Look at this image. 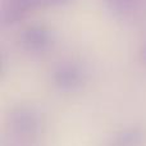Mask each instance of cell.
I'll use <instances>...</instances> for the list:
<instances>
[{
  "label": "cell",
  "instance_id": "1",
  "mask_svg": "<svg viewBox=\"0 0 146 146\" xmlns=\"http://www.w3.org/2000/svg\"><path fill=\"white\" fill-rule=\"evenodd\" d=\"M9 119L10 127L18 136H36L41 128V119L38 113L28 106H21L13 110Z\"/></svg>",
  "mask_w": 146,
  "mask_h": 146
},
{
  "label": "cell",
  "instance_id": "2",
  "mask_svg": "<svg viewBox=\"0 0 146 146\" xmlns=\"http://www.w3.org/2000/svg\"><path fill=\"white\" fill-rule=\"evenodd\" d=\"M53 81L60 90L71 91L85 82V72L76 64H63L54 71Z\"/></svg>",
  "mask_w": 146,
  "mask_h": 146
},
{
  "label": "cell",
  "instance_id": "3",
  "mask_svg": "<svg viewBox=\"0 0 146 146\" xmlns=\"http://www.w3.org/2000/svg\"><path fill=\"white\" fill-rule=\"evenodd\" d=\"M21 42L23 48L28 51H42L50 45L51 35L46 28L35 26L23 32Z\"/></svg>",
  "mask_w": 146,
  "mask_h": 146
},
{
  "label": "cell",
  "instance_id": "4",
  "mask_svg": "<svg viewBox=\"0 0 146 146\" xmlns=\"http://www.w3.org/2000/svg\"><path fill=\"white\" fill-rule=\"evenodd\" d=\"M146 142V131L142 127H127L111 136L109 146H142Z\"/></svg>",
  "mask_w": 146,
  "mask_h": 146
},
{
  "label": "cell",
  "instance_id": "5",
  "mask_svg": "<svg viewBox=\"0 0 146 146\" xmlns=\"http://www.w3.org/2000/svg\"><path fill=\"white\" fill-rule=\"evenodd\" d=\"M67 1V0H45V5H55V4H62V3Z\"/></svg>",
  "mask_w": 146,
  "mask_h": 146
},
{
  "label": "cell",
  "instance_id": "6",
  "mask_svg": "<svg viewBox=\"0 0 146 146\" xmlns=\"http://www.w3.org/2000/svg\"><path fill=\"white\" fill-rule=\"evenodd\" d=\"M141 59L146 63V45L144 46V49H142V51H141Z\"/></svg>",
  "mask_w": 146,
  "mask_h": 146
}]
</instances>
